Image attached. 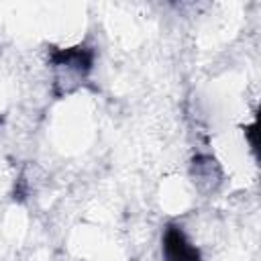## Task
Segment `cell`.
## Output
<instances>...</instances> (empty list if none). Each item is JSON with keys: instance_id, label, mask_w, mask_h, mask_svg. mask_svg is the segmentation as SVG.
I'll use <instances>...</instances> for the list:
<instances>
[{"instance_id": "cell-1", "label": "cell", "mask_w": 261, "mask_h": 261, "mask_svg": "<svg viewBox=\"0 0 261 261\" xmlns=\"http://www.w3.org/2000/svg\"><path fill=\"white\" fill-rule=\"evenodd\" d=\"M165 259L167 261H198V251L186 241L179 228L171 226L165 232Z\"/></svg>"}]
</instances>
